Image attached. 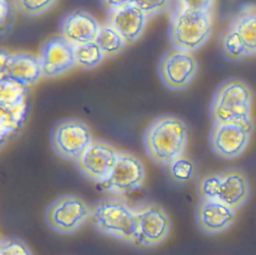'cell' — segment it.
Wrapping results in <instances>:
<instances>
[{"instance_id": "d4e9b609", "label": "cell", "mask_w": 256, "mask_h": 255, "mask_svg": "<svg viewBox=\"0 0 256 255\" xmlns=\"http://www.w3.org/2000/svg\"><path fill=\"white\" fill-rule=\"evenodd\" d=\"M56 0H14L15 8L26 16H37L47 11Z\"/></svg>"}, {"instance_id": "44dd1931", "label": "cell", "mask_w": 256, "mask_h": 255, "mask_svg": "<svg viewBox=\"0 0 256 255\" xmlns=\"http://www.w3.org/2000/svg\"><path fill=\"white\" fill-rule=\"evenodd\" d=\"M168 174L171 180L180 185H186L194 180L196 176V164L194 160L182 154L167 165Z\"/></svg>"}, {"instance_id": "7c38bea8", "label": "cell", "mask_w": 256, "mask_h": 255, "mask_svg": "<svg viewBox=\"0 0 256 255\" xmlns=\"http://www.w3.org/2000/svg\"><path fill=\"white\" fill-rule=\"evenodd\" d=\"M1 78L11 79L26 87L34 85L43 76L39 58L28 52L1 50Z\"/></svg>"}, {"instance_id": "2e32d148", "label": "cell", "mask_w": 256, "mask_h": 255, "mask_svg": "<svg viewBox=\"0 0 256 255\" xmlns=\"http://www.w3.org/2000/svg\"><path fill=\"white\" fill-rule=\"evenodd\" d=\"M147 17L135 4L110 11L106 24L113 27L127 44L136 42L143 34Z\"/></svg>"}, {"instance_id": "4316f807", "label": "cell", "mask_w": 256, "mask_h": 255, "mask_svg": "<svg viewBox=\"0 0 256 255\" xmlns=\"http://www.w3.org/2000/svg\"><path fill=\"white\" fill-rule=\"evenodd\" d=\"M0 255H33V253L20 238L4 237L1 239Z\"/></svg>"}, {"instance_id": "8fae6325", "label": "cell", "mask_w": 256, "mask_h": 255, "mask_svg": "<svg viewBox=\"0 0 256 255\" xmlns=\"http://www.w3.org/2000/svg\"><path fill=\"white\" fill-rule=\"evenodd\" d=\"M252 131L232 123H213L209 135L212 151L224 159H233L246 149Z\"/></svg>"}, {"instance_id": "ac0fdd59", "label": "cell", "mask_w": 256, "mask_h": 255, "mask_svg": "<svg viewBox=\"0 0 256 255\" xmlns=\"http://www.w3.org/2000/svg\"><path fill=\"white\" fill-rule=\"evenodd\" d=\"M229 27L239 35L248 54H256V13L239 14Z\"/></svg>"}, {"instance_id": "5b68a950", "label": "cell", "mask_w": 256, "mask_h": 255, "mask_svg": "<svg viewBox=\"0 0 256 255\" xmlns=\"http://www.w3.org/2000/svg\"><path fill=\"white\" fill-rule=\"evenodd\" d=\"M92 209L80 196L64 194L52 201L45 210V221L61 234L75 232L91 217Z\"/></svg>"}, {"instance_id": "9a60e30c", "label": "cell", "mask_w": 256, "mask_h": 255, "mask_svg": "<svg viewBox=\"0 0 256 255\" xmlns=\"http://www.w3.org/2000/svg\"><path fill=\"white\" fill-rule=\"evenodd\" d=\"M100 25L96 18L85 10H74L67 13L60 23V36L73 46L96 40Z\"/></svg>"}, {"instance_id": "ba28073f", "label": "cell", "mask_w": 256, "mask_h": 255, "mask_svg": "<svg viewBox=\"0 0 256 255\" xmlns=\"http://www.w3.org/2000/svg\"><path fill=\"white\" fill-rule=\"evenodd\" d=\"M144 180L145 168L142 161L131 153L120 151L112 171L99 184L104 190L127 194L139 188Z\"/></svg>"}, {"instance_id": "484cf974", "label": "cell", "mask_w": 256, "mask_h": 255, "mask_svg": "<svg viewBox=\"0 0 256 255\" xmlns=\"http://www.w3.org/2000/svg\"><path fill=\"white\" fill-rule=\"evenodd\" d=\"M221 182L220 173L204 176L198 183V194L200 199H218Z\"/></svg>"}, {"instance_id": "52a82bcc", "label": "cell", "mask_w": 256, "mask_h": 255, "mask_svg": "<svg viewBox=\"0 0 256 255\" xmlns=\"http://www.w3.org/2000/svg\"><path fill=\"white\" fill-rule=\"evenodd\" d=\"M198 62L193 52L172 47L160 58L158 73L163 84L171 90L186 88L195 77Z\"/></svg>"}, {"instance_id": "5bb4252c", "label": "cell", "mask_w": 256, "mask_h": 255, "mask_svg": "<svg viewBox=\"0 0 256 255\" xmlns=\"http://www.w3.org/2000/svg\"><path fill=\"white\" fill-rule=\"evenodd\" d=\"M235 217V209L216 199H200L196 206L197 226L207 234L225 231L233 224Z\"/></svg>"}, {"instance_id": "f1b7e54d", "label": "cell", "mask_w": 256, "mask_h": 255, "mask_svg": "<svg viewBox=\"0 0 256 255\" xmlns=\"http://www.w3.org/2000/svg\"><path fill=\"white\" fill-rule=\"evenodd\" d=\"M178 7L202 12H211L214 0H177Z\"/></svg>"}, {"instance_id": "cb8c5ba5", "label": "cell", "mask_w": 256, "mask_h": 255, "mask_svg": "<svg viewBox=\"0 0 256 255\" xmlns=\"http://www.w3.org/2000/svg\"><path fill=\"white\" fill-rule=\"evenodd\" d=\"M220 47L230 60H241L249 55L239 35L230 27L221 34Z\"/></svg>"}, {"instance_id": "7402d4cb", "label": "cell", "mask_w": 256, "mask_h": 255, "mask_svg": "<svg viewBox=\"0 0 256 255\" xmlns=\"http://www.w3.org/2000/svg\"><path fill=\"white\" fill-rule=\"evenodd\" d=\"M27 87L7 78L0 79V108H10L25 102Z\"/></svg>"}, {"instance_id": "603a6c76", "label": "cell", "mask_w": 256, "mask_h": 255, "mask_svg": "<svg viewBox=\"0 0 256 255\" xmlns=\"http://www.w3.org/2000/svg\"><path fill=\"white\" fill-rule=\"evenodd\" d=\"M74 56L75 65L82 69H93L105 58L104 53L95 41L74 46Z\"/></svg>"}, {"instance_id": "d6986e66", "label": "cell", "mask_w": 256, "mask_h": 255, "mask_svg": "<svg viewBox=\"0 0 256 255\" xmlns=\"http://www.w3.org/2000/svg\"><path fill=\"white\" fill-rule=\"evenodd\" d=\"M0 137L3 144L5 139L14 134L23 124L27 112V102L10 108H0Z\"/></svg>"}, {"instance_id": "83f0119b", "label": "cell", "mask_w": 256, "mask_h": 255, "mask_svg": "<svg viewBox=\"0 0 256 255\" xmlns=\"http://www.w3.org/2000/svg\"><path fill=\"white\" fill-rule=\"evenodd\" d=\"M171 3V0H136L137 5L146 15L147 18L153 17L166 10Z\"/></svg>"}, {"instance_id": "9c48e42d", "label": "cell", "mask_w": 256, "mask_h": 255, "mask_svg": "<svg viewBox=\"0 0 256 255\" xmlns=\"http://www.w3.org/2000/svg\"><path fill=\"white\" fill-rule=\"evenodd\" d=\"M119 152L113 145L93 139L74 162L81 174L100 183L112 171Z\"/></svg>"}, {"instance_id": "30bf717a", "label": "cell", "mask_w": 256, "mask_h": 255, "mask_svg": "<svg viewBox=\"0 0 256 255\" xmlns=\"http://www.w3.org/2000/svg\"><path fill=\"white\" fill-rule=\"evenodd\" d=\"M171 221L160 206L149 204L136 210V237L134 244L152 247L160 244L168 236Z\"/></svg>"}, {"instance_id": "ffe728a7", "label": "cell", "mask_w": 256, "mask_h": 255, "mask_svg": "<svg viewBox=\"0 0 256 255\" xmlns=\"http://www.w3.org/2000/svg\"><path fill=\"white\" fill-rule=\"evenodd\" d=\"M95 42L102 50L105 57L118 55L127 44L123 37L108 24L100 26Z\"/></svg>"}, {"instance_id": "4fadbf2b", "label": "cell", "mask_w": 256, "mask_h": 255, "mask_svg": "<svg viewBox=\"0 0 256 255\" xmlns=\"http://www.w3.org/2000/svg\"><path fill=\"white\" fill-rule=\"evenodd\" d=\"M43 76L57 77L69 71L75 65L74 46L62 36L48 39L39 52Z\"/></svg>"}, {"instance_id": "4dcf8cb0", "label": "cell", "mask_w": 256, "mask_h": 255, "mask_svg": "<svg viewBox=\"0 0 256 255\" xmlns=\"http://www.w3.org/2000/svg\"><path fill=\"white\" fill-rule=\"evenodd\" d=\"M135 1L136 0H101L102 5L109 12L135 4Z\"/></svg>"}, {"instance_id": "3957f363", "label": "cell", "mask_w": 256, "mask_h": 255, "mask_svg": "<svg viewBox=\"0 0 256 255\" xmlns=\"http://www.w3.org/2000/svg\"><path fill=\"white\" fill-rule=\"evenodd\" d=\"M211 32V12L178 7L171 16L169 39L175 48L189 52L197 51L208 41Z\"/></svg>"}, {"instance_id": "f546056e", "label": "cell", "mask_w": 256, "mask_h": 255, "mask_svg": "<svg viewBox=\"0 0 256 255\" xmlns=\"http://www.w3.org/2000/svg\"><path fill=\"white\" fill-rule=\"evenodd\" d=\"M12 18V8L9 0H1V17H0V24L2 32L4 31V28L7 25L9 26V20Z\"/></svg>"}, {"instance_id": "6da1fadb", "label": "cell", "mask_w": 256, "mask_h": 255, "mask_svg": "<svg viewBox=\"0 0 256 255\" xmlns=\"http://www.w3.org/2000/svg\"><path fill=\"white\" fill-rule=\"evenodd\" d=\"M188 142V126L175 115H162L150 122L143 134V146L151 161L168 165L184 154Z\"/></svg>"}, {"instance_id": "277c9868", "label": "cell", "mask_w": 256, "mask_h": 255, "mask_svg": "<svg viewBox=\"0 0 256 255\" xmlns=\"http://www.w3.org/2000/svg\"><path fill=\"white\" fill-rule=\"evenodd\" d=\"M94 227L104 235L134 243L136 237V210L124 200L108 198L99 201L92 208Z\"/></svg>"}, {"instance_id": "e0dca14e", "label": "cell", "mask_w": 256, "mask_h": 255, "mask_svg": "<svg viewBox=\"0 0 256 255\" xmlns=\"http://www.w3.org/2000/svg\"><path fill=\"white\" fill-rule=\"evenodd\" d=\"M220 175L221 182L217 200L236 210L248 199V179L246 175L238 169H228L220 172Z\"/></svg>"}, {"instance_id": "8992f818", "label": "cell", "mask_w": 256, "mask_h": 255, "mask_svg": "<svg viewBox=\"0 0 256 255\" xmlns=\"http://www.w3.org/2000/svg\"><path fill=\"white\" fill-rule=\"evenodd\" d=\"M92 133L86 122L69 118L57 122L51 131V146L63 159L75 161L92 142Z\"/></svg>"}, {"instance_id": "7a4b0ae2", "label": "cell", "mask_w": 256, "mask_h": 255, "mask_svg": "<svg viewBox=\"0 0 256 255\" xmlns=\"http://www.w3.org/2000/svg\"><path fill=\"white\" fill-rule=\"evenodd\" d=\"M252 91L240 79H228L216 89L211 104L210 115L213 123H232L253 129L251 120Z\"/></svg>"}]
</instances>
